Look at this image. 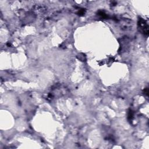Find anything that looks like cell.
Returning a JSON list of instances; mask_svg holds the SVG:
<instances>
[{"label": "cell", "mask_w": 149, "mask_h": 149, "mask_svg": "<svg viewBox=\"0 0 149 149\" xmlns=\"http://www.w3.org/2000/svg\"><path fill=\"white\" fill-rule=\"evenodd\" d=\"M139 27L140 28L141 31L144 35L148 36V26L146 22L143 19H140L139 21Z\"/></svg>", "instance_id": "obj_1"}]
</instances>
